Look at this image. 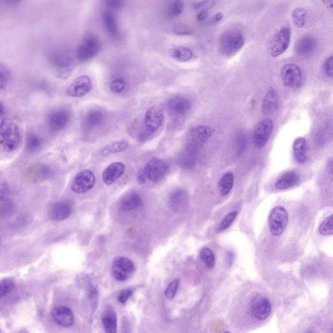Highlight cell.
<instances>
[{
    "mask_svg": "<svg viewBox=\"0 0 333 333\" xmlns=\"http://www.w3.org/2000/svg\"><path fill=\"white\" fill-rule=\"evenodd\" d=\"M238 214L237 211H234V212H230L226 215L223 220H222V222H221L217 231L218 232H222L224 231V230L228 229L231 226V224L233 223L234 220H236V217L238 216Z\"/></svg>",
    "mask_w": 333,
    "mask_h": 333,
    "instance_id": "39",
    "label": "cell"
},
{
    "mask_svg": "<svg viewBox=\"0 0 333 333\" xmlns=\"http://www.w3.org/2000/svg\"><path fill=\"white\" fill-rule=\"evenodd\" d=\"M317 41L312 36H304L295 43L294 52L299 57H308L315 52L317 48Z\"/></svg>",
    "mask_w": 333,
    "mask_h": 333,
    "instance_id": "18",
    "label": "cell"
},
{
    "mask_svg": "<svg viewBox=\"0 0 333 333\" xmlns=\"http://www.w3.org/2000/svg\"><path fill=\"white\" fill-rule=\"evenodd\" d=\"M273 123L271 119H264L256 126L253 134V143L257 149L265 147L271 137Z\"/></svg>",
    "mask_w": 333,
    "mask_h": 333,
    "instance_id": "14",
    "label": "cell"
},
{
    "mask_svg": "<svg viewBox=\"0 0 333 333\" xmlns=\"http://www.w3.org/2000/svg\"><path fill=\"white\" fill-rule=\"evenodd\" d=\"M214 3L215 2L213 1H200L195 4L194 7V9H202V8H203V9H205V8H206V9L207 8L212 7V6L214 5Z\"/></svg>",
    "mask_w": 333,
    "mask_h": 333,
    "instance_id": "51",
    "label": "cell"
},
{
    "mask_svg": "<svg viewBox=\"0 0 333 333\" xmlns=\"http://www.w3.org/2000/svg\"><path fill=\"white\" fill-rule=\"evenodd\" d=\"M29 176L36 181H41L48 178L51 175L50 169L46 165L39 164L31 167L29 169Z\"/></svg>",
    "mask_w": 333,
    "mask_h": 333,
    "instance_id": "31",
    "label": "cell"
},
{
    "mask_svg": "<svg viewBox=\"0 0 333 333\" xmlns=\"http://www.w3.org/2000/svg\"><path fill=\"white\" fill-rule=\"evenodd\" d=\"M167 106L176 123L180 125L184 121V115L192 108V103L185 96H177L168 100Z\"/></svg>",
    "mask_w": 333,
    "mask_h": 333,
    "instance_id": "10",
    "label": "cell"
},
{
    "mask_svg": "<svg viewBox=\"0 0 333 333\" xmlns=\"http://www.w3.org/2000/svg\"><path fill=\"white\" fill-rule=\"evenodd\" d=\"M169 56L180 62H187L192 60L194 52L191 49L184 46L175 47L169 50Z\"/></svg>",
    "mask_w": 333,
    "mask_h": 333,
    "instance_id": "29",
    "label": "cell"
},
{
    "mask_svg": "<svg viewBox=\"0 0 333 333\" xmlns=\"http://www.w3.org/2000/svg\"><path fill=\"white\" fill-rule=\"evenodd\" d=\"M300 180L298 173L294 171H289L281 177L275 183L277 190H284L296 185Z\"/></svg>",
    "mask_w": 333,
    "mask_h": 333,
    "instance_id": "25",
    "label": "cell"
},
{
    "mask_svg": "<svg viewBox=\"0 0 333 333\" xmlns=\"http://www.w3.org/2000/svg\"><path fill=\"white\" fill-rule=\"evenodd\" d=\"M244 44L242 33L237 31H228L222 33L219 42V49L223 56L231 57L239 52Z\"/></svg>",
    "mask_w": 333,
    "mask_h": 333,
    "instance_id": "3",
    "label": "cell"
},
{
    "mask_svg": "<svg viewBox=\"0 0 333 333\" xmlns=\"http://www.w3.org/2000/svg\"><path fill=\"white\" fill-rule=\"evenodd\" d=\"M178 279L174 280L171 282L170 284L167 287L166 290H165V296L169 299H172L176 295L177 289H178L179 286Z\"/></svg>",
    "mask_w": 333,
    "mask_h": 333,
    "instance_id": "45",
    "label": "cell"
},
{
    "mask_svg": "<svg viewBox=\"0 0 333 333\" xmlns=\"http://www.w3.org/2000/svg\"><path fill=\"white\" fill-rule=\"evenodd\" d=\"M143 204V200L139 195L132 192L125 197L120 203V208L125 212H130L139 208Z\"/></svg>",
    "mask_w": 333,
    "mask_h": 333,
    "instance_id": "24",
    "label": "cell"
},
{
    "mask_svg": "<svg viewBox=\"0 0 333 333\" xmlns=\"http://www.w3.org/2000/svg\"><path fill=\"white\" fill-rule=\"evenodd\" d=\"M168 171V165L161 159L154 157L147 162L137 175V182L140 184L147 182L156 184L162 180Z\"/></svg>",
    "mask_w": 333,
    "mask_h": 333,
    "instance_id": "1",
    "label": "cell"
},
{
    "mask_svg": "<svg viewBox=\"0 0 333 333\" xmlns=\"http://www.w3.org/2000/svg\"><path fill=\"white\" fill-rule=\"evenodd\" d=\"M106 5L110 9H119L124 6V1L121 0H108L106 1Z\"/></svg>",
    "mask_w": 333,
    "mask_h": 333,
    "instance_id": "50",
    "label": "cell"
},
{
    "mask_svg": "<svg viewBox=\"0 0 333 333\" xmlns=\"http://www.w3.org/2000/svg\"><path fill=\"white\" fill-rule=\"evenodd\" d=\"M333 57L331 56L329 58H327L326 62L324 63V70L325 73L328 77L330 78H333Z\"/></svg>",
    "mask_w": 333,
    "mask_h": 333,
    "instance_id": "49",
    "label": "cell"
},
{
    "mask_svg": "<svg viewBox=\"0 0 333 333\" xmlns=\"http://www.w3.org/2000/svg\"><path fill=\"white\" fill-rule=\"evenodd\" d=\"M184 9V3L182 1L173 2L172 5L169 7L168 11L169 15L172 17H178V16L182 13Z\"/></svg>",
    "mask_w": 333,
    "mask_h": 333,
    "instance_id": "43",
    "label": "cell"
},
{
    "mask_svg": "<svg viewBox=\"0 0 333 333\" xmlns=\"http://www.w3.org/2000/svg\"><path fill=\"white\" fill-rule=\"evenodd\" d=\"M104 120L103 112L98 110H92L87 114L84 119L85 126L88 129H94L101 125Z\"/></svg>",
    "mask_w": 333,
    "mask_h": 333,
    "instance_id": "30",
    "label": "cell"
},
{
    "mask_svg": "<svg viewBox=\"0 0 333 333\" xmlns=\"http://www.w3.org/2000/svg\"><path fill=\"white\" fill-rule=\"evenodd\" d=\"M91 79L87 75H82L75 79L67 89V95L72 98H82L91 90Z\"/></svg>",
    "mask_w": 333,
    "mask_h": 333,
    "instance_id": "15",
    "label": "cell"
},
{
    "mask_svg": "<svg viewBox=\"0 0 333 333\" xmlns=\"http://www.w3.org/2000/svg\"><path fill=\"white\" fill-rule=\"evenodd\" d=\"M279 106V94L275 88H270L262 102V112L265 115H270L277 111Z\"/></svg>",
    "mask_w": 333,
    "mask_h": 333,
    "instance_id": "21",
    "label": "cell"
},
{
    "mask_svg": "<svg viewBox=\"0 0 333 333\" xmlns=\"http://www.w3.org/2000/svg\"><path fill=\"white\" fill-rule=\"evenodd\" d=\"M289 222V214L283 206L274 207L268 217V226L273 236H280L287 229Z\"/></svg>",
    "mask_w": 333,
    "mask_h": 333,
    "instance_id": "5",
    "label": "cell"
},
{
    "mask_svg": "<svg viewBox=\"0 0 333 333\" xmlns=\"http://www.w3.org/2000/svg\"><path fill=\"white\" fill-rule=\"evenodd\" d=\"M104 27L110 36L117 38L119 36V27L115 16L111 12L106 11L102 15Z\"/></svg>",
    "mask_w": 333,
    "mask_h": 333,
    "instance_id": "27",
    "label": "cell"
},
{
    "mask_svg": "<svg viewBox=\"0 0 333 333\" xmlns=\"http://www.w3.org/2000/svg\"><path fill=\"white\" fill-rule=\"evenodd\" d=\"M0 136L7 152L15 151L19 147L21 134L17 124L9 118H4L0 123Z\"/></svg>",
    "mask_w": 333,
    "mask_h": 333,
    "instance_id": "2",
    "label": "cell"
},
{
    "mask_svg": "<svg viewBox=\"0 0 333 333\" xmlns=\"http://www.w3.org/2000/svg\"><path fill=\"white\" fill-rule=\"evenodd\" d=\"M198 150L187 148L180 159V164L186 168H192L196 163Z\"/></svg>",
    "mask_w": 333,
    "mask_h": 333,
    "instance_id": "34",
    "label": "cell"
},
{
    "mask_svg": "<svg viewBox=\"0 0 333 333\" xmlns=\"http://www.w3.org/2000/svg\"><path fill=\"white\" fill-rule=\"evenodd\" d=\"M70 119V114L68 110L60 108L49 114L47 118V125L51 131L58 133L66 128Z\"/></svg>",
    "mask_w": 333,
    "mask_h": 333,
    "instance_id": "16",
    "label": "cell"
},
{
    "mask_svg": "<svg viewBox=\"0 0 333 333\" xmlns=\"http://www.w3.org/2000/svg\"><path fill=\"white\" fill-rule=\"evenodd\" d=\"M200 257L208 269H213L216 266V257L212 250L209 248H202L200 251Z\"/></svg>",
    "mask_w": 333,
    "mask_h": 333,
    "instance_id": "37",
    "label": "cell"
},
{
    "mask_svg": "<svg viewBox=\"0 0 333 333\" xmlns=\"http://www.w3.org/2000/svg\"><path fill=\"white\" fill-rule=\"evenodd\" d=\"M250 311L254 318L259 320H265L271 313V303L267 297L258 295L252 299Z\"/></svg>",
    "mask_w": 333,
    "mask_h": 333,
    "instance_id": "17",
    "label": "cell"
},
{
    "mask_svg": "<svg viewBox=\"0 0 333 333\" xmlns=\"http://www.w3.org/2000/svg\"><path fill=\"white\" fill-rule=\"evenodd\" d=\"M164 115L162 110L157 107H151L147 110L144 117L145 132L141 135L145 139L155 133L162 125Z\"/></svg>",
    "mask_w": 333,
    "mask_h": 333,
    "instance_id": "8",
    "label": "cell"
},
{
    "mask_svg": "<svg viewBox=\"0 0 333 333\" xmlns=\"http://www.w3.org/2000/svg\"><path fill=\"white\" fill-rule=\"evenodd\" d=\"M188 202V194L186 191L178 190L175 191L171 195L169 200V204L171 208L174 211L182 210Z\"/></svg>",
    "mask_w": 333,
    "mask_h": 333,
    "instance_id": "26",
    "label": "cell"
},
{
    "mask_svg": "<svg viewBox=\"0 0 333 333\" xmlns=\"http://www.w3.org/2000/svg\"><path fill=\"white\" fill-rule=\"evenodd\" d=\"M10 190L7 183L0 184V203L9 200Z\"/></svg>",
    "mask_w": 333,
    "mask_h": 333,
    "instance_id": "47",
    "label": "cell"
},
{
    "mask_svg": "<svg viewBox=\"0 0 333 333\" xmlns=\"http://www.w3.org/2000/svg\"><path fill=\"white\" fill-rule=\"evenodd\" d=\"M307 12L306 9L302 7H297L293 10L291 13L293 24L297 28H302L305 24V18H306Z\"/></svg>",
    "mask_w": 333,
    "mask_h": 333,
    "instance_id": "35",
    "label": "cell"
},
{
    "mask_svg": "<svg viewBox=\"0 0 333 333\" xmlns=\"http://www.w3.org/2000/svg\"><path fill=\"white\" fill-rule=\"evenodd\" d=\"M129 147V144L125 141H117L108 144L101 150L102 155H108L111 154H117L125 151Z\"/></svg>",
    "mask_w": 333,
    "mask_h": 333,
    "instance_id": "32",
    "label": "cell"
},
{
    "mask_svg": "<svg viewBox=\"0 0 333 333\" xmlns=\"http://www.w3.org/2000/svg\"><path fill=\"white\" fill-rule=\"evenodd\" d=\"M101 50V41L98 37L88 34L77 48L76 56L80 62H87L99 54Z\"/></svg>",
    "mask_w": 333,
    "mask_h": 333,
    "instance_id": "6",
    "label": "cell"
},
{
    "mask_svg": "<svg viewBox=\"0 0 333 333\" xmlns=\"http://www.w3.org/2000/svg\"><path fill=\"white\" fill-rule=\"evenodd\" d=\"M282 81L287 88L297 89L302 86L303 74L300 67L294 64L285 65L281 69Z\"/></svg>",
    "mask_w": 333,
    "mask_h": 333,
    "instance_id": "11",
    "label": "cell"
},
{
    "mask_svg": "<svg viewBox=\"0 0 333 333\" xmlns=\"http://www.w3.org/2000/svg\"><path fill=\"white\" fill-rule=\"evenodd\" d=\"M208 15V11L207 9H202V11L198 14V20L199 21H203L206 19Z\"/></svg>",
    "mask_w": 333,
    "mask_h": 333,
    "instance_id": "52",
    "label": "cell"
},
{
    "mask_svg": "<svg viewBox=\"0 0 333 333\" xmlns=\"http://www.w3.org/2000/svg\"><path fill=\"white\" fill-rule=\"evenodd\" d=\"M42 145V141L37 134L31 133L27 136L25 141V149L29 153H35L38 151Z\"/></svg>",
    "mask_w": 333,
    "mask_h": 333,
    "instance_id": "36",
    "label": "cell"
},
{
    "mask_svg": "<svg viewBox=\"0 0 333 333\" xmlns=\"http://www.w3.org/2000/svg\"><path fill=\"white\" fill-rule=\"evenodd\" d=\"M173 31L180 35H190L193 33V30L190 27L182 23H175L173 26Z\"/></svg>",
    "mask_w": 333,
    "mask_h": 333,
    "instance_id": "44",
    "label": "cell"
},
{
    "mask_svg": "<svg viewBox=\"0 0 333 333\" xmlns=\"http://www.w3.org/2000/svg\"><path fill=\"white\" fill-rule=\"evenodd\" d=\"M72 206L67 201H61L55 203L50 208V218L56 222H62L67 220L72 214Z\"/></svg>",
    "mask_w": 333,
    "mask_h": 333,
    "instance_id": "22",
    "label": "cell"
},
{
    "mask_svg": "<svg viewBox=\"0 0 333 333\" xmlns=\"http://www.w3.org/2000/svg\"><path fill=\"white\" fill-rule=\"evenodd\" d=\"M125 166L123 163L114 162L108 165L102 174V180L107 186H111L123 176Z\"/></svg>",
    "mask_w": 333,
    "mask_h": 333,
    "instance_id": "20",
    "label": "cell"
},
{
    "mask_svg": "<svg viewBox=\"0 0 333 333\" xmlns=\"http://www.w3.org/2000/svg\"><path fill=\"white\" fill-rule=\"evenodd\" d=\"M135 271V265L129 258L119 256L114 259L111 267V275L117 281H127Z\"/></svg>",
    "mask_w": 333,
    "mask_h": 333,
    "instance_id": "9",
    "label": "cell"
},
{
    "mask_svg": "<svg viewBox=\"0 0 333 333\" xmlns=\"http://www.w3.org/2000/svg\"><path fill=\"white\" fill-rule=\"evenodd\" d=\"M102 324L106 333H117V314L111 307H108L102 315Z\"/></svg>",
    "mask_w": 333,
    "mask_h": 333,
    "instance_id": "23",
    "label": "cell"
},
{
    "mask_svg": "<svg viewBox=\"0 0 333 333\" xmlns=\"http://www.w3.org/2000/svg\"><path fill=\"white\" fill-rule=\"evenodd\" d=\"M133 291L132 289H125L120 292L119 296H118V300L122 304H125L127 302L132 295H133Z\"/></svg>",
    "mask_w": 333,
    "mask_h": 333,
    "instance_id": "48",
    "label": "cell"
},
{
    "mask_svg": "<svg viewBox=\"0 0 333 333\" xmlns=\"http://www.w3.org/2000/svg\"><path fill=\"white\" fill-rule=\"evenodd\" d=\"M212 134V129L207 126L200 125L193 128L187 136V148L198 150L210 139Z\"/></svg>",
    "mask_w": 333,
    "mask_h": 333,
    "instance_id": "12",
    "label": "cell"
},
{
    "mask_svg": "<svg viewBox=\"0 0 333 333\" xmlns=\"http://www.w3.org/2000/svg\"><path fill=\"white\" fill-rule=\"evenodd\" d=\"M293 151L297 162L304 163L307 161V141L303 137H298L293 143Z\"/></svg>",
    "mask_w": 333,
    "mask_h": 333,
    "instance_id": "28",
    "label": "cell"
},
{
    "mask_svg": "<svg viewBox=\"0 0 333 333\" xmlns=\"http://www.w3.org/2000/svg\"><path fill=\"white\" fill-rule=\"evenodd\" d=\"M224 333H230L228 332H224Z\"/></svg>",
    "mask_w": 333,
    "mask_h": 333,
    "instance_id": "55",
    "label": "cell"
},
{
    "mask_svg": "<svg viewBox=\"0 0 333 333\" xmlns=\"http://www.w3.org/2000/svg\"><path fill=\"white\" fill-rule=\"evenodd\" d=\"M234 177L233 173L228 172L225 173L221 178L219 186L220 194L222 196H226L231 192L234 186Z\"/></svg>",
    "mask_w": 333,
    "mask_h": 333,
    "instance_id": "33",
    "label": "cell"
},
{
    "mask_svg": "<svg viewBox=\"0 0 333 333\" xmlns=\"http://www.w3.org/2000/svg\"><path fill=\"white\" fill-rule=\"evenodd\" d=\"M5 112V108L3 104L0 102V116L4 115Z\"/></svg>",
    "mask_w": 333,
    "mask_h": 333,
    "instance_id": "54",
    "label": "cell"
},
{
    "mask_svg": "<svg viewBox=\"0 0 333 333\" xmlns=\"http://www.w3.org/2000/svg\"></svg>",
    "mask_w": 333,
    "mask_h": 333,
    "instance_id": "56",
    "label": "cell"
},
{
    "mask_svg": "<svg viewBox=\"0 0 333 333\" xmlns=\"http://www.w3.org/2000/svg\"><path fill=\"white\" fill-rule=\"evenodd\" d=\"M319 232L322 236H332L333 234V214L327 217L319 226Z\"/></svg>",
    "mask_w": 333,
    "mask_h": 333,
    "instance_id": "38",
    "label": "cell"
},
{
    "mask_svg": "<svg viewBox=\"0 0 333 333\" xmlns=\"http://www.w3.org/2000/svg\"><path fill=\"white\" fill-rule=\"evenodd\" d=\"M51 64L54 67L57 76L61 79H67L74 70V59L64 51H55L50 55Z\"/></svg>",
    "mask_w": 333,
    "mask_h": 333,
    "instance_id": "4",
    "label": "cell"
},
{
    "mask_svg": "<svg viewBox=\"0 0 333 333\" xmlns=\"http://www.w3.org/2000/svg\"><path fill=\"white\" fill-rule=\"evenodd\" d=\"M13 210L14 205L9 200L1 202L0 205V215L2 216H9Z\"/></svg>",
    "mask_w": 333,
    "mask_h": 333,
    "instance_id": "46",
    "label": "cell"
},
{
    "mask_svg": "<svg viewBox=\"0 0 333 333\" xmlns=\"http://www.w3.org/2000/svg\"><path fill=\"white\" fill-rule=\"evenodd\" d=\"M222 18H223V15H222V13H217L216 15L214 16V22H217L222 21Z\"/></svg>",
    "mask_w": 333,
    "mask_h": 333,
    "instance_id": "53",
    "label": "cell"
},
{
    "mask_svg": "<svg viewBox=\"0 0 333 333\" xmlns=\"http://www.w3.org/2000/svg\"><path fill=\"white\" fill-rule=\"evenodd\" d=\"M126 88H127V82L123 78L115 79L110 85V90L115 94L121 93L125 90Z\"/></svg>",
    "mask_w": 333,
    "mask_h": 333,
    "instance_id": "41",
    "label": "cell"
},
{
    "mask_svg": "<svg viewBox=\"0 0 333 333\" xmlns=\"http://www.w3.org/2000/svg\"><path fill=\"white\" fill-rule=\"evenodd\" d=\"M15 288V283L11 279H6L0 281V299L9 294Z\"/></svg>",
    "mask_w": 333,
    "mask_h": 333,
    "instance_id": "42",
    "label": "cell"
},
{
    "mask_svg": "<svg viewBox=\"0 0 333 333\" xmlns=\"http://www.w3.org/2000/svg\"><path fill=\"white\" fill-rule=\"evenodd\" d=\"M11 78L9 68L4 65L0 64V90L5 89Z\"/></svg>",
    "mask_w": 333,
    "mask_h": 333,
    "instance_id": "40",
    "label": "cell"
},
{
    "mask_svg": "<svg viewBox=\"0 0 333 333\" xmlns=\"http://www.w3.org/2000/svg\"><path fill=\"white\" fill-rule=\"evenodd\" d=\"M52 317L54 322L63 328H70L74 324V314L68 307H56L52 311Z\"/></svg>",
    "mask_w": 333,
    "mask_h": 333,
    "instance_id": "19",
    "label": "cell"
},
{
    "mask_svg": "<svg viewBox=\"0 0 333 333\" xmlns=\"http://www.w3.org/2000/svg\"><path fill=\"white\" fill-rule=\"evenodd\" d=\"M291 39V30L289 27H283L272 37L269 45V52L273 58H277L289 48Z\"/></svg>",
    "mask_w": 333,
    "mask_h": 333,
    "instance_id": "7",
    "label": "cell"
},
{
    "mask_svg": "<svg viewBox=\"0 0 333 333\" xmlns=\"http://www.w3.org/2000/svg\"><path fill=\"white\" fill-rule=\"evenodd\" d=\"M95 182L94 173L86 169L76 175L71 185V189L73 192L76 194H85L93 188Z\"/></svg>",
    "mask_w": 333,
    "mask_h": 333,
    "instance_id": "13",
    "label": "cell"
}]
</instances>
